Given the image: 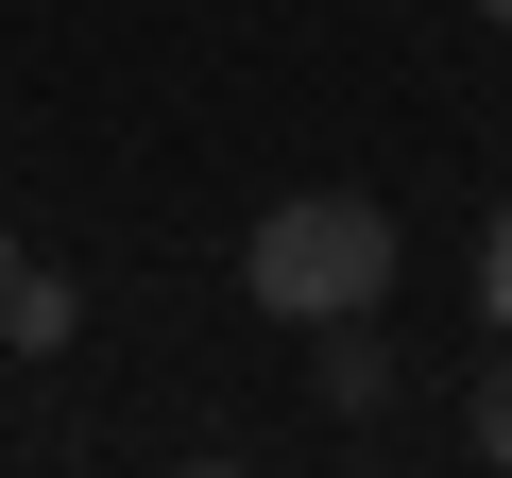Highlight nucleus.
I'll return each instance as SVG.
<instances>
[{
    "instance_id": "obj_7",
    "label": "nucleus",
    "mask_w": 512,
    "mask_h": 478,
    "mask_svg": "<svg viewBox=\"0 0 512 478\" xmlns=\"http://www.w3.org/2000/svg\"><path fill=\"white\" fill-rule=\"evenodd\" d=\"M478 18H512V0H478Z\"/></svg>"
},
{
    "instance_id": "obj_3",
    "label": "nucleus",
    "mask_w": 512,
    "mask_h": 478,
    "mask_svg": "<svg viewBox=\"0 0 512 478\" xmlns=\"http://www.w3.org/2000/svg\"><path fill=\"white\" fill-rule=\"evenodd\" d=\"M325 410H393V342H376V308L325 325Z\"/></svg>"
},
{
    "instance_id": "obj_1",
    "label": "nucleus",
    "mask_w": 512,
    "mask_h": 478,
    "mask_svg": "<svg viewBox=\"0 0 512 478\" xmlns=\"http://www.w3.org/2000/svg\"><path fill=\"white\" fill-rule=\"evenodd\" d=\"M239 291L274 308V325H342V308H376V291H393V205H359V188H291L274 222L239 239Z\"/></svg>"
},
{
    "instance_id": "obj_4",
    "label": "nucleus",
    "mask_w": 512,
    "mask_h": 478,
    "mask_svg": "<svg viewBox=\"0 0 512 478\" xmlns=\"http://www.w3.org/2000/svg\"><path fill=\"white\" fill-rule=\"evenodd\" d=\"M461 444H478V461H495V478H512V359H495V376H478V410H461Z\"/></svg>"
},
{
    "instance_id": "obj_5",
    "label": "nucleus",
    "mask_w": 512,
    "mask_h": 478,
    "mask_svg": "<svg viewBox=\"0 0 512 478\" xmlns=\"http://www.w3.org/2000/svg\"><path fill=\"white\" fill-rule=\"evenodd\" d=\"M478 308H495V342H512V205H495V239H478Z\"/></svg>"
},
{
    "instance_id": "obj_6",
    "label": "nucleus",
    "mask_w": 512,
    "mask_h": 478,
    "mask_svg": "<svg viewBox=\"0 0 512 478\" xmlns=\"http://www.w3.org/2000/svg\"><path fill=\"white\" fill-rule=\"evenodd\" d=\"M0 274H18V222H0Z\"/></svg>"
},
{
    "instance_id": "obj_2",
    "label": "nucleus",
    "mask_w": 512,
    "mask_h": 478,
    "mask_svg": "<svg viewBox=\"0 0 512 478\" xmlns=\"http://www.w3.org/2000/svg\"><path fill=\"white\" fill-rule=\"evenodd\" d=\"M69 325H86V291H69V274H35V257L0 274V359H52Z\"/></svg>"
}]
</instances>
